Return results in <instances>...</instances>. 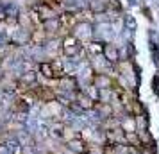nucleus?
Segmentation results:
<instances>
[{
	"mask_svg": "<svg viewBox=\"0 0 159 154\" xmlns=\"http://www.w3.org/2000/svg\"><path fill=\"white\" fill-rule=\"evenodd\" d=\"M63 50H65L66 56L75 58L77 54L82 52V41H80L75 34H68V36H65V40H63Z\"/></svg>",
	"mask_w": 159,
	"mask_h": 154,
	"instance_id": "obj_1",
	"label": "nucleus"
},
{
	"mask_svg": "<svg viewBox=\"0 0 159 154\" xmlns=\"http://www.w3.org/2000/svg\"><path fill=\"white\" fill-rule=\"evenodd\" d=\"M93 82H95V88L98 90H113L115 88V81L109 73H97L93 77Z\"/></svg>",
	"mask_w": 159,
	"mask_h": 154,
	"instance_id": "obj_2",
	"label": "nucleus"
},
{
	"mask_svg": "<svg viewBox=\"0 0 159 154\" xmlns=\"http://www.w3.org/2000/svg\"><path fill=\"white\" fill-rule=\"evenodd\" d=\"M75 102L79 104L82 110H95L98 102L95 100L93 97H89L86 91H77V95H75Z\"/></svg>",
	"mask_w": 159,
	"mask_h": 154,
	"instance_id": "obj_3",
	"label": "nucleus"
},
{
	"mask_svg": "<svg viewBox=\"0 0 159 154\" xmlns=\"http://www.w3.org/2000/svg\"><path fill=\"white\" fill-rule=\"evenodd\" d=\"M68 149H70L72 152H77V154H86L88 152V143H86L84 138L77 136V138H72L68 142Z\"/></svg>",
	"mask_w": 159,
	"mask_h": 154,
	"instance_id": "obj_4",
	"label": "nucleus"
},
{
	"mask_svg": "<svg viewBox=\"0 0 159 154\" xmlns=\"http://www.w3.org/2000/svg\"><path fill=\"white\" fill-rule=\"evenodd\" d=\"M102 56L106 58V61H107L109 65H116L120 61V54H118V49H116L115 45H104Z\"/></svg>",
	"mask_w": 159,
	"mask_h": 154,
	"instance_id": "obj_5",
	"label": "nucleus"
},
{
	"mask_svg": "<svg viewBox=\"0 0 159 154\" xmlns=\"http://www.w3.org/2000/svg\"><path fill=\"white\" fill-rule=\"evenodd\" d=\"M36 11H38V15H39V18H41V22L56 20V11H54L50 6H47V4H39Z\"/></svg>",
	"mask_w": 159,
	"mask_h": 154,
	"instance_id": "obj_6",
	"label": "nucleus"
},
{
	"mask_svg": "<svg viewBox=\"0 0 159 154\" xmlns=\"http://www.w3.org/2000/svg\"><path fill=\"white\" fill-rule=\"evenodd\" d=\"M39 72L43 73V77H47V79H56L54 65H52V63H41V65H39Z\"/></svg>",
	"mask_w": 159,
	"mask_h": 154,
	"instance_id": "obj_7",
	"label": "nucleus"
},
{
	"mask_svg": "<svg viewBox=\"0 0 159 154\" xmlns=\"http://www.w3.org/2000/svg\"><path fill=\"white\" fill-rule=\"evenodd\" d=\"M20 81L22 82H25V84H29L30 88L36 84V81H38V73L36 72H27V73H23L22 77H20Z\"/></svg>",
	"mask_w": 159,
	"mask_h": 154,
	"instance_id": "obj_8",
	"label": "nucleus"
},
{
	"mask_svg": "<svg viewBox=\"0 0 159 154\" xmlns=\"http://www.w3.org/2000/svg\"><path fill=\"white\" fill-rule=\"evenodd\" d=\"M106 7H107V4L102 2V0H91V2H89L91 13H102V11H106Z\"/></svg>",
	"mask_w": 159,
	"mask_h": 154,
	"instance_id": "obj_9",
	"label": "nucleus"
}]
</instances>
